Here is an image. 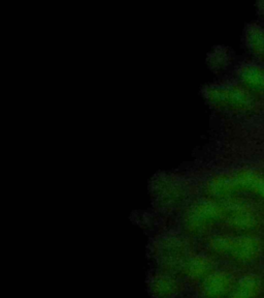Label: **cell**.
<instances>
[{
	"label": "cell",
	"instance_id": "cell-1",
	"mask_svg": "<svg viewBox=\"0 0 264 298\" xmlns=\"http://www.w3.org/2000/svg\"><path fill=\"white\" fill-rule=\"evenodd\" d=\"M237 255L245 260H252L260 253V243L253 238H241L236 244Z\"/></svg>",
	"mask_w": 264,
	"mask_h": 298
},
{
	"label": "cell",
	"instance_id": "cell-2",
	"mask_svg": "<svg viewBox=\"0 0 264 298\" xmlns=\"http://www.w3.org/2000/svg\"><path fill=\"white\" fill-rule=\"evenodd\" d=\"M260 288V281L256 276L250 275L242 279L238 291L236 293L237 298H252L258 294Z\"/></svg>",
	"mask_w": 264,
	"mask_h": 298
},
{
	"label": "cell",
	"instance_id": "cell-3",
	"mask_svg": "<svg viewBox=\"0 0 264 298\" xmlns=\"http://www.w3.org/2000/svg\"><path fill=\"white\" fill-rule=\"evenodd\" d=\"M243 77L245 80L255 86H263L264 85V73H262L257 68H248Z\"/></svg>",
	"mask_w": 264,
	"mask_h": 298
},
{
	"label": "cell",
	"instance_id": "cell-4",
	"mask_svg": "<svg viewBox=\"0 0 264 298\" xmlns=\"http://www.w3.org/2000/svg\"><path fill=\"white\" fill-rule=\"evenodd\" d=\"M242 182L264 197V179L253 174H247L242 178Z\"/></svg>",
	"mask_w": 264,
	"mask_h": 298
},
{
	"label": "cell",
	"instance_id": "cell-5",
	"mask_svg": "<svg viewBox=\"0 0 264 298\" xmlns=\"http://www.w3.org/2000/svg\"><path fill=\"white\" fill-rule=\"evenodd\" d=\"M249 43L257 51H264V31L259 28H253L249 33Z\"/></svg>",
	"mask_w": 264,
	"mask_h": 298
}]
</instances>
